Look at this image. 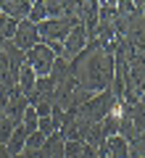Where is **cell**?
Masks as SVG:
<instances>
[{
  "mask_svg": "<svg viewBox=\"0 0 145 158\" xmlns=\"http://www.w3.org/2000/svg\"><path fill=\"white\" fill-rule=\"evenodd\" d=\"M108 148H111V153H113V158H127L129 156V142L124 140V137H108Z\"/></svg>",
  "mask_w": 145,
  "mask_h": 158,
  "instance_id": "cell-13",
  "label": "cell"
},
{
  "mask_svg": "<svg viewBox=\"0 0 145 158\" xmlns=\"http://www.w3.org/2000/svg\"><path fill=\"white\" fill-rule=\"evenodd\" d=\"M87 42H90V40H87V32H84V27H82V24H77V27L69 32V37L63 40V58H66V61L77 58L79 53L87 48Z\"/></svg>",
  "mask_w": 145,
  "mask_h": 158,
  "instance_id": "cell-5",
  "label": "cell"
},
{
  "mask_svg": "<svg viewBox=\"0 0 145 158\" xmlns=\"http://www.w3.org/2000/svg\"><path fill=\"white\" fill-rule=\"evenodd\" d=\"M0 3H3V0H0Z\"/></svg>",
  "mask_w": 145,
  "mask_h": 158,
  "instance_id": "cell-28",
  "label": "cell"
},
{
  "mask_svg": "<svg viewBox=\"0 0 145 158\" xmlns=\"http://www.w3.org/2000/svg\"><path fill=\"white\" fill-rule=\"evenodd\" d=\"M127 113H129V118H132V124H134V129H137V135H143V132H145V108L137 103V106H129Z\"/></svg>",
  "mask_w": 145,
  "mask_h": 158,
  "instance_id": "cell-14",
  "label": "cell"
},
{
  "mask_svg": "<svg viewBox=\"0 0 145 158\" xmlns=\"http://www.w3.org/2000/svg\"><path fill=\"white\" fill-rule=\"evenodd\" d=\"M140 106L145 108V92H143V95H140Z\"/></svg>",
  "mask_w": 145,
  "mask_h": 158,
  "instance_id": "cell-25",
  "label": "cell"
},
{
  "mask_svg": "<svg viewBox=\"0 0 145 158\" xmlns=\"http://www.w3.org/2000/svg\"><path fill=\"white\" fill-rule=\"evenodd\" d=\"M127 158H145V135H137L129 142V156Z\"/></svg>",
  "mask_w": 145,
  "mask_h": 158,
  "instance_id": "cell-15",
  "label": "cell"
},
{
  "mask_svg": "<svg viewBox=\"0 0 145 158\" xmlns=\"http://www.w3.org/2000/svg\"><path fill=\"white\" fill-rule=\"evenodd\" d=\"M71 74L77 79V87L79 90H87L92 95L108 90L111 87V79H113V56L100 50V45L90 40L87 48L79 53L77 58H71Z\"/></svg>",
  "mask_w": 145,
  "mask_h": 158,
  "instance_id": "cell-1",
  "label": "cell"
},
{
  "mask_svg": "<svg viewBox=\"0 0 145 158\" xmlns=\"http://www.w3.org/2000/svg\"><path fill=\"white\" fill-rule=\"evenodd\" d=\"M48 77L53 79V85H61V82H66V79H71L74 74H71V63L66 61V58H56V63H53V69H50V74Z\"/></svg>",
  "mask_w": 145,
  "mask_h": 158,
  "instance_id": "cell-9",
  "label": "cell"
},
{
  "mask_svg": "<svg viewBox=\"0 0 145 158\" xmlns=\"http://www.w3.org/2000/svg\"><path fill=\"white\" fill-rule=\"evenodd\" d=\"M116 0H100L98 3V24H106V27H111L113 21H116Z\"/></svg>",
  "mask_w": 145,
  "mask_h": 158,
  "instance_id": "cell-11",
  "label": "cell"
},
{
  "mask_svg": "<svg viewBox=\"0 0 145 158\" xmlns=\"http://www.w3.org/2000/svg\"><path fill=\"white\" fill-rule=\"evenodd\" d=\"M34 85H37V77H34V71L24 63L21 71H19V90H21V95L29 98V95L34 92Z\"/></svg>",
  "mask_w": 145,
  "mask_h": 158,
  "instance_id": "cell-12",
  "label": "cell"
},
{
  "mask_svg": "<svg viewBox=\"0 0 145 158\" xmlns=\"http://www.w3.org/2000/svg\"><path fill=\"white\" fill-rule=\"evenodd\" d=\"M77 27L74 19H45L42 24H37V32H40V42L45 45H53V42H63L69 37V32Z\"/></svg>",
  "mask_w": 145,
  "mask_h": 158,
  "instance_id": "cell-2",
  "label": "cell"
},
{
  "mask_svg": "<svg viewBox=\"0 0 145 158\" xmlns=\"http://www.w3.org/2000/svg\"><path fill=\"white\" fill-rule=\"evenodd\" d=\"M27 137H29V132L19 124L16 129H13V135H11V140H8V145H6L8 153H11V156H21L24 148H27Z\"/></svg>",
  "mask_w": 145,
  "mask_h": 158,
  "instance_id": "cell-10",
  "label": "cell"
},
{
  "mask_svg": "<svg viewBox=\"0 0 145 158\" xmlns=\"http://www.w3.org/2000/svg\"><path fill=\"white\" fill-rule=\"evenodd\" d=\"M45 13L48 19H61V0H45Z\"/></svg>",
  "mask_w": 145,
  "mask_h": 158,
  "instance_id": "cell-20",
  "label": "cell"
},
{
  "mask_svg": "<svg viewBox=\"0 0 145 158\" xmlns=\"http://www.w3.org/2000/svg\"><path fill=\"white\" fill-rule=\"evenodd\" d=\"M13 45L19 48V50H32L34 45H40V32H37V24H32L29 19H24V21H19L16 27V34H13Z\"/></svg>",
  "mask_w": 145,
  "mask_h": 158,
  "instance_id": "cell-4",
  "label": "cell"
},
{
  "mask_svg": "<svg viewBox=\"0 0 145 158\" xmlns=\"http://www.w3.org/2000/svg\"><path fill=\"white\" fill-rule=\"evenodd\" d=\"M0 158H13L11 153H8V148H6V145H0Z\"/></svg>",
  "mask_w": 145,
  "mask_h": 158,
  "instance_id": "cell-24",
  "label": "cell"
},
{
  "mask_svg": "<svg viewBox=\"0 0 145 158\" xmlns=\"http://www.w3.org/2000/svg\"><path fill=\"white\" fill-rule=\"evenodd\" d=\"M3 118H6V116H3V113H0V121H3Z\"/></svg>",
  "mask_w": 145,
  "mask_h": 158,
  "instance_id": "cell-27",
  "label": "cell"
},
{
  "mask_svg": "<svg viewBox=\"0 0 145 158\" xmlns=\"http://www.w3.org/2000/svg\"><path fill=\"white\" fill-rule=\"evenodd\" d=\"M24 63L34 71V77H37V79L40 77H48L50 69H53V63H56V53L45 45V42H40V45H34L32 50L24 53Z\"/></svg>",
  "mask_w": 145,
  "mask_h": 158,
  "instance_id": "cell-3",
  "label": "cell"
},
{
  "mask_svg": "<svg viewBox=\"0 0 145 158\" xmlns=\"http://www.w3.org/2000/svg\"><path fill=\"white\" fill-rule=\"evenodd\" d=\"M42 142H45V137L40 135V132H32V135L27 137V148H24V150H40Z\"/></svg>",
  "mask_w": 145,
  "mask_h": 158,
  "instance_id": "cell-21",
  "label": "cell"
},
{
  "mask_svg": "<svg viewBox=\"0 0 145 158\" xmlns=\"http://www.w3.org/2000/svg\"><path fill=\"white\" fill-rule=\"evenodd\" d=\"M140 11H143V16H145V0H143V3H140Z\"/></svg>",
  "mask_w": 145,
  "mask_h": 158,
  "instance_id": "cell-26",
  "label": "cell"
},
{
  "mask_svg": "<svg viewBox=\"0 0 145 158\" xmlns=\"http://www.w3.org/2000/svg\"><path fill=\"white\" fill-rule=\"evenodd\" d=\"M37 121H40V116L34 113V108L29 106V108H27V113H24V118H21V127L29 132V135H32V132H37Z\"/></svg>",
  "mask_w": 145,
  "mask_h": 158,
  "instance_id": "cell-17",
  "label": "cell"
},
{
  "mask_svg": "<svg viewBox=\"0 0 145 158\" xmlns=\"http://www.w3.org/2000/svg\"><path fill=\"white\" fill-rule=\"evenodd\" d=\"M63 145H66V137L61 132H56V135L45 137L42 148H40V156L42 158H63Z\"/></svg>",
  "mask_w": 145,
  "mask_h": 158,
  "instance_id": "cell-8",
  "label": "cell"
},
{
  "mask_svg": "<svg viewBox=\"0 0 145 158\" xmlns=\"http://www.w3.org/2000/svg\"><path fill=\"white\" fill-rule=\"evenodd\" d=\"M45 19H48V13H45V0H37V3H32L29 21H32V24H42Z\"/></svg>",
  "mask_w": 145,
  "mask_h": 158,
  "instance_id": "cell-16",
  "label": "cell"
},
{
  "mask_svg": "<svg viewBox=\"0 0 145 158\" xmlns=\"http://www.w3.org/2000/svg\"><path fill=\"white\" fill-rule=\"evenodd\" d=\"M13 129H16V124H13L11 118H3V121H0V145H8Z\"/></svg>",
  "mask_w": 145,
  "mask_h": 158,
  "instance_id": "cell-18",
  "label": "cell"
},
{
  "mask_svg": "<svg viewBox=\"0 0 145 158\" xmlns=\"http://www.w3.org/2000/svg\"><path fill=\"white\" fill-rule=\"evenodd\" d=\"M8 21H11V19H8L6 13H0V42L6 40V27H8Z\"/></svg>",
  "mask_w": 145,
  "mask_h": 158,
  "instance_id": "cell-23",
  "label": "cell"
},
{
  "mask_svg": "<svg viewBox=\"0 0 145 158\" xmlns=\"http://www.w3.org/2000/svg\"><path fill=\"white\" fill-rule=\"evenodd\" d=\"M29 11H32V3H29V0H3V3H0V13H6L13 21L29 19Z\"/></svg>",
  "mask_w": 145,
  "mask_h": 158,
  "instance_id": "cell-7",
  "label": "cell"
},
{
  "mask_svg": "<svg viewBox=\"0 0 145 158\" xmlns=\"http://www.w3.org/2000/svg\"><path fill=\"white\" fill-rule=\"evenodd\" d=\"M82 142H74V140H69L66 145H63V158H79L82 156Z\"/></svg>",
  "mask_w": 145,
  "mask_h": 158,
  "instance_id": "cell-19",
  "label": "cell"
},
{
  "mask_svg": "<svg viewBox=\"0 0 145 158\" xmlns=\"http://www.w3.org/2000/svg\"><path fill=\"white\" fill-rule=\"evenodd\" d=\"M53 95H56V85H53L50 77H40L37 85H34V92L27 98L29 106H37V103H53Z\"/></svg>",
  "mask_w": 145,
  "mask_h": 158,
  "instance_id": "cell-6",
  "label": "cell"
},
{
  "mask_svg": "<svg viewBox=\"0 0 145 158\" xmlns=\"http://www.w3.org/2000/svg\"><path fill=\"white\" fill-rule=\"evenodd\" d=\"M8 103H11V90L0 85V113H3V116H6V108H8Z\"/></svg>",
  "mask_w": 145,
  "mask_h": 158,
  "instance_id": "cell-22",
  "label": "cell"
}]
</instances>
